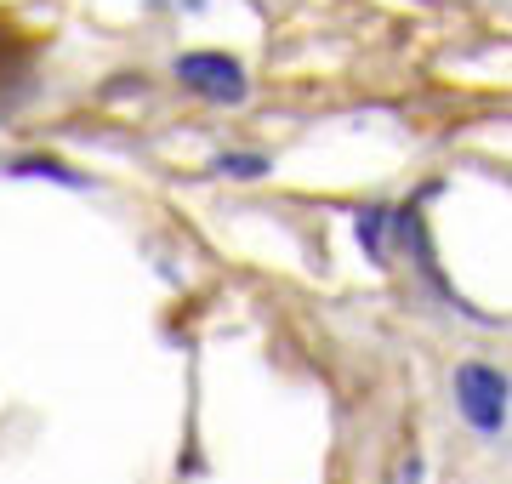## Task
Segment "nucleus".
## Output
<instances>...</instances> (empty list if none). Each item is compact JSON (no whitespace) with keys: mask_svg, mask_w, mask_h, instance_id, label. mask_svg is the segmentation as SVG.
<instances>
[{"mask_svg":"<svg viewBox=\"0 0 512 484\" xmlns=\"http://www.w3.org/2000/svg\"><path fill=\"white\" fill-rule=\"evenodd\" d=\"M456 405L484 439H495V433L507 428V376L495 371V365H478V359L461 365L456 371Z\"/></svg>","mask_w":512,"mask_h":484,"instance_id":"1","label":"nucleus"},{"mask_svg":"<svg viewBox=\"0 0 512 484\" xmlns=\"http://www.w3.org/2000/svg\"><path fill=\"white\" fill-rule=\"evenodd\" d=\"M177 80L188 92L211 97V103H245V92H251L245 69L228 52H183L177 57Z\"/></svg>","mask_w":512,"mask_h":484,"instance_id":"2","label":"nucleus"},{"mask_svg":"<svg viewBox=\"0 0 512 484\" xmlns=\"http://www.w3.org/2000/svg\"><path fill=\"white\" fill-rule=\"evenodd\" d=\"M12 177H46V183H63V188H86V177H80V171H69L63 160H18V166H12Z\"/></svg>","mask_w":512,"mask_h":484,"instance_id":"3","label":"nucleus"},{"mask_svg":"<svg viewBox=\"0 0 512 484\" xmlns=\"http://www.w3.org/2000/svg\"><path fill=\"white\" fill-rule=\"evenodd\" d=\"M217 171H222V177H262L268 160H262V154H222Z\"/></svg>","mask_w":512,"mask_h":484,"instance_id":"4","label":"nucleus"},{"mask_svg":"<svg viewBox=\"0 0 512 484\" xmlns=\"http://www.w3.org/2000/svg\"><path fill=\"white\" fill-rule=\"evenodd\" d=\"M382 217L387 211H365V217H359V240H365L370 251H376V240H382Z\"/></svg>","mask_w":512,"mask_h":484,"instance_id":"5","label":"nucleus"}]
</instances>
